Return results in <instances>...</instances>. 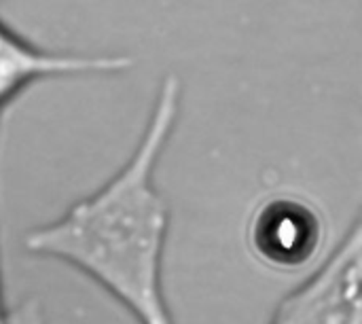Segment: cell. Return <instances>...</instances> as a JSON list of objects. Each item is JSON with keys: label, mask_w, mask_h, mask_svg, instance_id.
<instances>
[{"label": "cell", "mask_w": 362, "mask_h": 324, "mask_svg": "<svg viewBox=\"0 0 362 324\" xmlns=\"http://www.w3.org/2000/svg\"><path fill=\"white\" fill-rule=\"evenodd\" d=\"M0 2H2V0H0Z\"/></svg>", "instance_id": "obj_7"}, {"label": "cell", "mask_w": 362, "mask_h": 324, "mask_svg": "<svg viewBox=\"0 0 362 324\" xmlns=\"http://www.w3.org/2000/svg\"><path fill=\"white\" fill-rule=\"evenodd\" d=\"M0 324H47L42 303L38 299H25L13 308L6 306V310L0 312Z\"/></svg>", "instance_id": "obj_5"}, {"label": "cell", "mask_w": 362, "mask_h": 324, "mask_svg": "<svg viewBox=\"0 0 362 324\" xmlns=\"http://www.w3.org/2000/svg\"><path fill=\"white\" fill-rule=\"evenodd\" d=\"M182 100V79L168 72L119 170L21 240L28 255L59 261L89 278L136 324H176L163 280L170 204L157 172L178 129Z\"/></svg>", "instance_id": "obj_1"}, {"label": "cell", "mask_w": 362, "mask_h": 324, "mask_svg": "<svg viewBox=\"0 0 362 324\" xmlns=\"http://www.w3.org/2000/svg\"><path fill=\"white\" fill-rule=\"evenodd\" d=\"M267 324H362V225L354 221Z\"/></svg>", "instance_id": "obj_2"}, {"label": "cell", "mask_w": 362, "mask_h": 324, "mask_svg": "<svg viewBox=\"0 0 362 324\" xmlns=\"http://www.w3.org/2000/svg\"><path fill=\"white\" fill-rule=\"evenodd\" d=\"M6 310V301H4V289H2V274H0V312Z\"/></svg>", "instance_id": "obj_6"}, {"label": "cell", "mask_w": 362, "mask_h": 324, "mask_svg": "<svg viewBox=\"0 0 362 324\" xmlns=\"http://www.w3.org/2000/svg\"><path fill=\"white\" fill-rule=\"evenodd\" d=\"M129 68H134L129 55L49 49L0 19V110L42 81L115 76Z\"/></svg>", "instance_id": "obj_3"}, {"label": "cell", "mask_w": 362, "mask_h": 324, "mask_svg": "<svg viewBox=\"0 0 362 324\" xmlns=\"http://www.w3.org/2000/svg\"><path fill=\"white\" fill-rule=\"evenodd\" d=\"M248 242L259 261L269 267L295 270L320 248L322 221L299 197H269L252 214Z\"/></svg>", "instance_id": "obj_4"}]
</instances>
